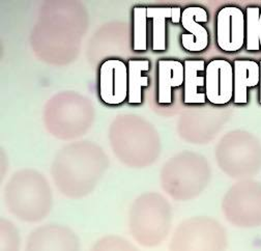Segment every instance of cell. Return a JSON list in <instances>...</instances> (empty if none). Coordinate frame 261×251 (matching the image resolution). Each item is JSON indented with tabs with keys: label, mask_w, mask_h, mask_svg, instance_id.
Here are the masks:
<instances>
[{
	"label": "cell",
	"mask_w": 261,
	"mask_h": 251,
	"mask_svg": "<svg viewBox=\"0 0 261 251\" xmlns=\"http://www.w3.org/2000/svg\"><path fill=\"white\" fill-rule=\"evenodd\" d=\"M182 11L179 7H172L171 9V22L173 24H178L181 21Z\"/></svg>",
	"instance_id": "obj_21"
},
{
	"label": "cell",
	"mask_w": 261,
	"mask_h": 251,
	"mask_svg": "<svg viewBox=\"0 0 261 251\" xmlns=\"http://www.w3.org/2000/svg\"><path fill=\"white\" fill-rule=\"evenodd\" d=\"M206 177V169L201 161L193 157H182L174 161L165 173L168 189L179 197L198 191Z\"/></svg>",
	"instance_id": "obj_5"
},
{
	"label": "cell",
	"mask_w": 261,
	"mask_h": 251,
	"mask_svg": "<svg viewBox=\"0 0 261 251\" xmlns=\"http://www.w3.org/2000/svg\"><path fill=\"white\" fill-rule=\"evenodd\" d=\"M24 251H80V242L67 228L44 227L30 234Z\"/></svg>",
	"instance_id": "obj_9"
},
{
	"label": "cell",
	"mask_w": 261,
	"mask_h": 251,
	"mask_svg": "<svg viewBox=\"0 0 261 251\" xmlns=\"http://www.w3.org/2000/svg\"><path fill=\"white\" fill-rule=\"evenodd\" d=\"M246 42V15L238 7H225L217 15V44L228 53L240 51Z\"/></svg>",
	"instance_id": "obj_6"
},
{
	"label": "cell",
	"mask_w": 261,
	"mask_h": 251,
	"mask_svg": "<svg viewBox=\"0 0 261 251\" xmlns=\"http://www.w3.org/2000/svg\"><path fill=\"white\" fill-rule=\"evenodd\" d=\"M169 212L166 205L155 196L140 199L132 214L130 230L134 239L144 247H155L167 236Z\"/></svg>",
	"instance_id": "obj_3"
},
{
	"label": "cell",
	"mask_w": 261,
	"mask_h": 251,
	"mask_svg": "<svg viewBox=\"0 0 261 251\" xmlns=\"http://www.w3.org/2000/svg\"><path fill=\"white\" fill-rule=\"evenodd\" d=\"M236 104L248 103V88L259 85L260 67L258 62L251 59H237L233 62Z\"/></svg>",
	"instance_id": "obj_14"
},
{
	"label": "cell",
	"mask_w": 261,
	"mask_h": 251,
	"mask_svg": "<svg viewBox=\"0 0 261 251\" xmlns=\"http://www.w3.org/2000/svg\"><path fill=\"white\" fill-rule=\"evenodd\" d=\"M223 230L208 220H194L180 227L169 246L170 251H226Z\"/></svg>",
	"instance_id": "obj_4"
},
{
	"label": "cell",
	"mask_w": 261,
	"mask_h": 251,
	"mask_svg": "<svg viewBox=\"0 0 261 251\" xmlns=\"http://www.w3.org/2000/svg\"><path fill=\"white\" fill-rule=\"evenodd\" d=\"M251 187H242L229 196L227 211L234 222L241 225H252L261 220V196Z\"/></svg>",
	"instance_id": "obj_10"
},
{
	"label": "cell",
	"mask_w": 261,
	"mask_h": 251,
	"mask_svg": "<svg viewBox=\"0 0 261 251\" xmlns=\"http://www.w3.org/2000/svg\"><path fill=\"white\" fill-rule=\"evenodd\" d=\"M259 67H260V81H259V103L261 104V60L259 62Z\"/></svg>",
	"instance_id": "obj_22"
},
{
	"label": "cell",
	"mask_w": 261,
	"mask_h": 251,
	"mask_svg": "<svg viewBox=\"0 0 261 251\" xmlns=\"http://www.w3.org/2000/svg\"><path fill=\"white\" fill-rule=\"evenodd\" d=\"M103 155L89 146L64 152L55 163L54 174L64 193H86L104 168Z\"/></svg>",
	"instance_id": "obj_1"
},
{
	"label": "cell",
	"mask_w": 261,
	"mask_h": 251,
	"mask_svg": "<svg viewBox=\"0 0 261 251\" xmlns=\"http://www.w3.org/2000/svg\"><path fill=\"white\" fill-rule=\"evenodd\" d=\"M8 202L20 218L36 221L50 207V192L44 179L32 171L17 174L8 188Z\"/></svg>",
	"instance_id": "obj_2"
},
{
	"label": "cell",
	"mask_w": 261,
	"mask_h": 251,
	"mask_svg": "<svg viewBox=\"0 0 261 251\" xmlns=\"http://www.w3.org/2000/svg\"><path fill=\"white\" fill-rule=\"evenodd\" d=\"M100 98L111 106L122 104L127 100V66L120 59L105 60L100 68Z\"/></svg>",
	"instance_id": "obj_7"
},
{
	"label": "cell",
	"mask_w": 261,
	"mask_h": 251,
	"mask_svg": "<svg viewBox=\"0 0 261 251\" xmlns=\"http://www.w3.org/2000/svg\"><path fill=\"white\" fill-rule=\"evenodd\" d=\"M150 62L147 59H130L127 64L128 76V90L127 102L132 105H139L142 103V88L149 85L148 76L143 73L149 71Z\"/></svg>",
	"instance_id": "obj_15"
},
{
	"label": "cell",
	"mask_w": 261,
	"mask_h": 251,
	"mask_svg": "<svg viewBox=\"0 0 261 251\" xmlns=\"http://www.w3.org/2000/svg\"><path fill=\"white\" fill-rule=\"evenodd\" d=\"M0 251H20V239L18 233L10 224L3 225Z\"/></svg>",
	"instance_id": "obj_20"
},
{
	"label": "cell",
	"mask_w": 261,
	"mask_h": 251,
	"mask_svg": "<svg viewBox=\"0 0 261 251\" xmlns=\"http://www.w3.org/2000/svg\"><path fill=\"white\" fill-rule=\"evenodd\" d=\"M133 50H147V8L133 9Z\"/></svg>",
	"instance_id": "obj_18"
},
{
	"label": "cell",
	"mask_w": 261,
	"mask_h": 251,
	"mask_svg": "<svg viewBox=\"0 0 261 251\" xmlns=\"http://www.w3.org/2000/svg\"><path fill=\"white\" fill-rule=\"evenodd\" d=\"M233 66L226 59H213L205 68V96L214 105H225L233 99Z\"/></svg>",
	"instance_id": "obj_8"
},
{
	"label": "cell",
	"mask_w": 261,
	"mask_h": 251,
	"mask_svg": "<svg viewBox=\"0 0 261 251\" xmlns=\"http://www.w3.org/2000/svg\"><path fill=\"white\" fill-rule=\"evenodd\" d=\"M170 7H148L147 19L152 21L151 47L153 51L164 52L167 49L166 21L171 19Z\"/></svg>",
	"instance_id": "obj_16"
},
{
	"label": "cell",
	"mask_w": 261,
	"mask_h": 251,
	"mask_svg": "<svg viewBox=\"0 0 261 251\" xmlns=\"http://www.w3.org/2000/svg\"><path fill=\"white\" fill-rule=\"evenodd\" d=\"M184 103L204 104L205 96V61L203 59H188L184 62Z\"/></svg>",
	"instance_id": "obj_13"
},
{
	"label": "cell",
	"mask_w": 261,
	"mask_h": 251,
	"mask_svg": "<svg viewBox=\"0 0 261 251\" xmlns=\"http://www.w3.org/2000/svg\"><path fill=\"white\" fill-rule=\"evenodd\" d=\"M246 49L252 52L261 50V9L259 7L246 9Z\"/></svg>",
	"instance_id": "obj_17"
},
{
	"label": "cell",
	"mask_w": 261,
	"mask_h": 251,
	"mask_svg": "<svg viewBox=\"0 0 261 251\" xmlns=\"http://www.w3.org/2000/svg\"><path fill=\"white\" fill-rule=\"evenodd\" d=\"M90 251H140L132 243L116 236H107L96 241Z\"/></svg>",
	"instance_id": "obj_19"
},
{
	"label": "cell",
	"mask_w": 261,
	"mask_h": 251,
	"mask_svg": "<svg viewBox=\"0 0 261 251\" xmlns=\"http://www.w3.org/2000/svg\"><path fill=\"white\" fill-rule=\"evenodd\" d=\"M185 66L175 59H160L158 62V103H172V89L184 85Z\"/></svg>",
	"instance_id": "obj_12"
},
{
	"label": "cell",
	"mask_w": 261,
	"mask_h": 251,
	"mask_svg": "<svg viewBox=\"0 0 261 251\" xmlns=\"http://www.w3.org/2000/svg\"><path fill=\"white\" fill-rule=\"evenodd\" d=\"M208 15L201 7H188L182 11L181 25L188 34L181 35V46L185 50L193 53L204 51L210 42L208 31L200 23H206Z\"/></svg>",
	"instance_id": "obj_11"
}]
</instances>
